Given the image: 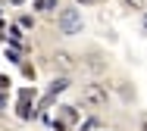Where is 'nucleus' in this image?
<instances>
[{"label": "nucleus", "instance_id": "2", "mask_svg": "<svg viewBox=\"0 0 147 131\" xmlns=\"http://www.w3.org/2000/svg\"><path fill=\"white\" fill-rule=\"evenodd\" d=\"M82 100L88 103V106H107V88L103 84H97V81H91V84H85L82 88Z\"/></svg>", "mask_w": 147, "mask_h": 131}, {"label": "nucleus", "instance_id": "5", "mask_svg": "<svg viewBox=\"0 0 147 131\" xmlns=\"http://www.w3.org/2000/svg\"><path fill=\"white\" fill-rule=\"evenodd\" d=\"M57 6H59L57 0H38V9H41V13H53Z\"/></svg>", "mask_w": 147, "mask_h": 131}, {"label": "nucleus", "instance_id": "6", "mask_svg": "<svg viewBox=\"0 0 147 131\" xmlns=\"http://www.w3.org/2000/svg\"><path fill=\"white\" fill-rule=\"evenodd\" d=\"M88 66L94 69V72H100V69H103V63H100V56H94V53L88 56Z\"/></svg>", "mask_w": 147, "mask_h": 131}, {"label": "nucleus", "instance_id": "7", "mask_svg": "<svg viewBox=\"0 0 147 131\" xmlns=\"http://www.w3.org/2000/svg\"><path fill=\"white\" fill-rule=\"evenodd\" d=\"M91 128H97V119H88V122H85V128H82V131H91Z\"/></svg>", "mask_w": 147, "mask_h": 131}, {"label": "nucleus", "instance_id": "8", "mask_svg": "<svg viewBox=\"0 0 147 131\" xmlns=\"http://www.w3.org/2000/svg\"><path fill=\"white\" fill-rule=\"evenodd\" d=\"M144 34H147V13H144Z\"/></svg>", "mask_w": 147, "mask_h": 131}, {"label": "nucleus", "instance_id": "9", "mask_svg": "<svg viewBox=\"0 0 147 131\" xmlns=\"http://www.w3.org/2000/svg\"><path fill=\"white\" fill-rule=\"evenodd\" d=\"M78 3H97V0H78Z\"/></svg>", "mask_w": 147, "mask_h": 131}, {"label": "nucleus", "instance_id": "10", "mask_svg": "<svg viewBox=\"0 0 147 131\" xmlns=\"http://www.w3.org/2000/svg\"><path fill=\"white\" fill-rule=\"evenodd\" d=\"M141 131H147V122H144V125H141Z\"/></svg>", "mask_w": 147, "mask_h": 131}, {"label": "nucleus", "instance_id": "3", "mask_svg": "<svg viewBox=\"0 0 147 131\" xmlns=\"http://www.w3.org/2000/svg\"><path fill=\"white\" fill-rule=\"evenodd\" d=\"M53 66L63 69V72H72V69H75V56H72L69 50H57V53H53Z\"/></svg>", "mask_w": 147, "mask_h": 131}, {"label": "nucleus", "instance_id": "4", "mask_svg": "<svg viewBox=\"0 0 147 131\" xmlns=\"http://www.w3.org/2000/svg\"><path fill=\"white\" fill-rule=\"evenodd\" d=\"M66 88H69V78H57V81L50 84V94H63Z\"/></svg>", "mask_w": 147, "mask_h": 131}, {"label": "nucleus", "instance_id": "1", "mask_svg": "<svg viewBox=\"0 0 147 131\" xmlns=\"http://www.w3.org/2000/svg\"><path fill=\"white\" fill-rule=\"evenodd\" d=\"M57 28H59V34H66V37L82 34V13H78L75 6L59 9V16H57Z\"/></svg>", "mask_w": 147, "mask_h": 131}]
</instances>
